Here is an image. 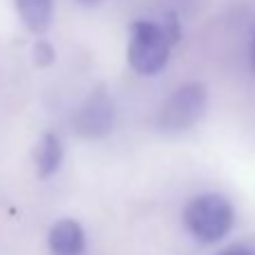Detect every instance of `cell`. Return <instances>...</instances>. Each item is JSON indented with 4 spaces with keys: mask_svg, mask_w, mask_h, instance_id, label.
<instances>
[{
    "mask_svg": "<svg viewBox=\"0 0 255 255\" xmlns=\"http://www.w3.org/2000/svg\"><path fill=\"white\" fill-rule=\"evenodd\" d=\"M77 2H79L82 7H97L102 0H77Z\"/></svg>",
    "mask_w": 255,
    "mask_h": 255,
    "instance_id": "8fae6325",
    "label": "cell"
},
{
    "mask_svg": "<svg viewBox=\"0 0 255 255\" xmlns=\"http://www.w3.org/2000/svg\"><path fill=\"white\" fill-rule=\"evenodd\" d=\"M181 39V25L176 14H165L160 20L140 18L131 25L127 45L129 66L138 75H158L169 61L172 45Z\"/></svg>",
    "mask_w": 255,
    "mask_h": 255,
    "instance_id": "6da1fadb",
    "label": "cell"
},
{
    "mask_svg": "<svg viewBox=\"0 0 255 255\" xmlns=\"http://www.w3.org/2000/svg\"><path fill=\"white\" fill-rule=\"evenodd\" d=\"M183 224L188 233L201 244L222 242L235 224V210L231 201L222 194L208 192L190 199L183 210Z\"/></svg>",
    "mask_w": 255,
    "mask_h": 255,
    "instance_id": "7a4b0ae2",
    "label": "cell"
},
{
    "mask_svg": "<svg viewBox=\"0 0 255 255\" xmlns=\"http://www.w3.org/2000/svg\"><path fill=\"white\" fill-rule=\"evenodd\" d=\"M215 255H255V251L249 249V246L235 244V246H228V249H222L219 253H215Z\"/></svg>",
    "mask_w": 255,
    "mask_h": 255,
    "instance_id": "9c48e42d",
    "label": "cell"
},
{
    "mask_svg": "<svg viewBox=\"0 0 255 255\" xmlns=\"http://www.w3.org/2000/svg\"><path fill=\"white\" fill-rule=\"evenodd\" d=\"M48 249L52 255H82L86 249V235L79 222L59 219L48 233Z\"/></svg>",
    "mask_w": 255,
    "mask_h": 255,
    "instance_id": "5b68a950",
    "label": "cell"
},
{
    "mask_svg": "<svg viewBox=\"0 0 255 255\" xmlns=\"http://www.w3.org/2000/svg\"><path fill=\"white\" fill-rule=\"evenodd\" d=\"M113 122H116V111H113V102L102 88L93 91L82 106L77 109L72 125L82 138L86 140H102L113 131Z\"/></svg>",
    "mask_w": 255,
    "mask_h": 255,
    "instance_id": "277c9868",
    "label": "cell"
},
{
    "mask_svg": "<svg viewBox=\"0 0 255 255\" xmlns=\"http://www.w3.org/2000/svg\"><path fill=\"white\" fill-rule=\"evenodd\" d=\"M251 68L255 72V34H253V41H251Z\"/></svg>",
    "mask_w": 255,
    "mask_h": 255,
    "instance_id": "30bf717a",
    "label": "cell"
},
{
    "mask_svg": "<svg viewBox=\"0 0 255 255\" xmlns=\"http://www.w3.org/2000/svg\"><path fill=\"white\" fill-rule=\"evenodd\" d=\"M14 5L18 11V18L32 34L41 36L50 29L54 14L52 0H14Z\"/></svg>",
    "mask_w": 255,
    "mask_h": 255,
    "instance_id": "8992f818",
    "label": "cell"
},
{
    "mask_svg": "<svg viewBox=\"0 0 255 255\" xmlns=\"http://www.w3.org/2000/svg\"><path fill=\"white\" fill-rule=\"evenodd\" d=\"M34 163H36V172L41 178H50L59 172L63 163V147L57 133H43L34 151Z\"/></svg>",
    "mask_w": 255,
    "mask_h": 255,
    "instance_id": "52a82bcc",
    "label": "cell"
},
{
    "mask_svg": "<svg viewBox=\"0 0 255 255\" xmlns=\"http://www.w3.org/2000/svg\"><path fill=\"white\" fill-rule=\"evenodd\" d=\"M34 63L41 68L52 66L54 63V48L48 43V41H39L34 45Z\"/></svg>",
    "mask_w": 255,
    "mask_h": 255,
    "instance_id": "ba28073f",
    "label": "cell"
},
{
    "mask_svg": "<svg viewBox=\"0 0 255 255\" xmlns=\"http://www.w3.org/2000/svg\"><path fill=\"white\" fill-rule=\"evenodd\" d=\"M208 106V91L203 84L188 82L178 86L158 111V129L163 133H183L197 127Z\"/></svg>",
    "mask_w": 255,
    "mask_h": 255,
    "instance_id": "3957f363",
    "label": "cell"
}]
</instances>
